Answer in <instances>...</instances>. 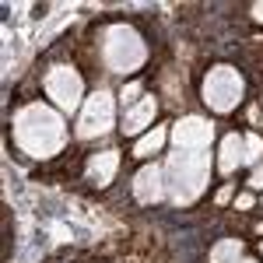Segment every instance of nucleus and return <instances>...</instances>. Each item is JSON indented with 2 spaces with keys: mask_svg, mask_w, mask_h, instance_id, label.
<instances>
[{
  "mask_svg": "<svg viewBox=\"0 0 263 263\" xmlns=\"http://www.w3.org/2000/svg\"><path fill=\"white\" fill-rule=\"evenodd\" d=\"M14 137H18V144L28 151V155L46 158V155H53V151L63 144L67 126H63L60 112H53V109H46V105L35 102V105L21 109L18 123H14Z\"/></svg>",
  "mask_w": 263,
  "mask_h": 263,
  "instance_id": "f257e3e1",
  "label": "nucleus"
},
{
  "mask_svg": "<svg viewBox=\"0 0 263 263\" xmlns=\"http://www.w3.org/2000/svg\"><path fill=\"white\" fill-rule=\"evenodd\" d=\"M99 53H102V63L112 70V74H134L141 70L144 60H147V46L144 39L130 28V25H112L102 32V42H99Z\"/></svg>",
  "mask_w": 263,
  "mask_h": 263,
  "instance_id": "f03ea898",
  "label": "nucleus"
},
{
  "mask_svg": "<svg viewBox=\"0 0 263 263\" xmlns=\"http://www.w3.org/2000/svg\"><path fill=\"white\" fill-rule=\"evenodd\" d=\"M42 88H46L49 102H53L60 112H67V116H70V112H78V109H81L84 81H81V74H78L74 67H67V63H57V67H49V74H46Z\"/></svg>",
  "mask_w": 263,
  "mask_h": 263,
  "instance_id": "7ed1b4c3",
  "label": "nucleus"
},
{
  "mask_svg": "<svg viewBox=\"0 0 263 263\" xmlns=\"http://www.w3.org/2000/svg\"><path fill=\"white\" fill-rule=\"evenodd\" d=\"M203 102L214 109V112H232L239 102H242V78L235 67H224L218 63L207 81H203Z\"/></svg>",
  "mask_w": 263,
  "mask_h": 263,
  "instance_id": "20e7f679",
  "label": "nucleus"
},
{
  "mask_svg": "<svg viewBox=\"0 0 263 263\" xmlns=\"http://www.w3.org/2000/svg\"><path fill=\"white\" fill-rule=\"evenodd\" d=\"M112 123H116V99L112 95H91V99L81 105V116H78V137L81 141H91V137H102V134H109L112 130Z\"/></svg>",
  "mask_w": 263,
  "mask_h": 263,
  "instance_id": "39448f33",
  "label": "nucleus"
},
{
  "mask_svg": "<svg viewBox=\"0 0 263 263\" xmlns=\"http://www.w3.org/2000/svg\"><path fill=\"white\" fill-rule=\"evenodd\" d=\"M158 116V102L151 99V95H144L141 102H134L130 109H123V120H120V130L126 137H144L147 130H151V123Z\"/></svg>",
  "mask_w": 263,
  "mask_h": 263,
  "instance_id": "423d86ee",
  "label": "nucleus"
},
{
  "mask_svg": "<svg viewBox=\"0 0 263 263\" xmlns=\"http://www.w3.org/2000/svg\"><path fill=\"white\" fill-rule=\"evenodd\" d=\"M134 197L141 203H158L165 197V186H162V168L158 165H144L134 179Z\"/></svg>",
  "mask_w": 263,
  "mask_h": 263,
  "instance_id": "0eeeda50",
  "label": "nucleus"
},
{
  "mask_svg": "<svg viewBox=\"0 0 263 263\" xmlns=\"http://www.w3.org/2000/svg\"><path fill=\"white\" fill-rule=\"evenodd\" d=\"M246 165V137L242 134H228L221 141V155H218V168L224 176H232L235 168Z\"/></svg>",
  "mask_w": 263,
  "mask_h": 263,
  "instance_id": "6e6552de",
  "label": "nucleus"
},
{
  "mask_svg": "<svg viewBox=\"0 0 263 263\" xmlns=\"http://www.w3.org/2000/svg\"><path fill=\"white\" fill-rule=\"evenodd\" d=\"M116 168H120V151H95L91 162H88V179L95 186H109Z\"/></svg>",
  "mask_w": 263,
  "mask_h": 263,
  "instance_id": "1a4fd4ad",
  "label": "nucleus"
},
{
  "mask_svg": "<svg viewBox=\"0 0 263 263\" xmlns=\"http://www.w3.org/2000/svg\"><path fill=\"white\" fill-rule=\"evenodd\" d=\"M207 141H211V123L207 120L190 116V120L176 123V144L179 147H193V144H207Z\"/></svg>",
  "mask_w": 263,
  "mask_h": 263,
  "instance_id": "9d476101",
  "label": "nucleus"
},
{
  "mask_svg": "<svg viewBox=\"0 0 263 263\" xmlns=\"http://www.w3.org/2000/svg\"><path fill=\"white\" fill-rule=\"evenodd\" d=\"M165 137H168V130L165 126H155V130H147L144 137H137V144H134V155L137 158H151V155H158L162 151Z\"/></svg>",
  "mask_w": 263,
  "mask_h": 263,
  "instance_id": "9b49d317",
  "label": "nucleus"
},
{
  "mask_svg": "<svg viewBox=\"0 0 263 263\" xmlns=\"http://www.w3.org/2000/svg\"><path fill=\"white\" fill-rule=\"evenodd\" d=\"M242 239H221V242H214L211 249V263H235L242 256Z\"/></svg>",
  "mask_w": 263,
  "mask_h": 263,
  "instance_id": "f8f14e48",
  "label": "nucleus"
},
{
  "mask_svg": "<svg viewBox=\"0 0 263 263\" xmlns=\"http://www.w3.org/2000/svg\"><path fill=\"white\" fill-rule=\"evenodd\" d=\"M263 158V141L256 134H246V165H260Z\"/></svg>",
  "mask_w": 263,
  "mask_h": 263,
  "instance_id": "ddd939ff",
  "label": "nucleus"
},
{
  "mask_svg": "<svg viewBox=\"0 0 263 263\" xmlns=\"http://www.w3.org/2000/svg\"><path fill=\"white\" fill-rule=\"evenodd\" d=\"M120 102H123V109H130L134 102H141V84H137V81H134V84H126V88L120 91Z\"/></svg>",
  "mask_w": 263,
  "mask_h": 263,
  "instance_id": "4468645a",
  "label": "nucleus"
},
{
  "mask_svg": "<svg viewBox=\"0 0 263 263\" xmlns=\"http://www.w3.org/2000/svg\"><path fill=\"white\" fill-rule=\"evenodd\" d=\"M253 203H256V197H253V193H239V197H235V211H249Z\"/></svg>",
  "mask_w": 263,
  "mask_h": 263,
  "instance_id": "2eb2a0df",
  "label": "nucleus"
},
{
  "mask_svg": "<svg viewBox=\"0 0 263 263\" xmlns=\"http://www.w3.org/2000/svg\"><path fill=\"white\" fill-rule=\"evenodd\" d=\"M249 186H253V190H263V162L253 168V176H249Z\"/></svg>",
  "mask_w": 263,
  "mask_h": 263,
  "instance_id": "dca6fc26",
  "label": "nucleus"
},
{
  "mask_svg": "<svg viewBox=\"0 0 263 263\" xmlns=\"http://www.w3.org/2000/svg\"><path fill=\"white\" fill-rule=\"evenodd\" d=\"M228 197H232V186H224V190H218V203H224Z\"/></svg>",
  "mask_w": 263,
  "mask_h": 263,
  "instance_id": "f3484780",
  "label": "nucleus"
},
{
  "mask_svg": "<svg viewBox=\"0 0 263 263\" xmlns=\"http://www.w3.org/2000/svg\"><path fill=\"white\" fill-rule=\"evenodd\" d=\"M235 263H260V260H249V256H239Z\"/></svg>",
  "mask_w": 263,
  "mask_h": 263,
  "instance_id": "a211bd4d",
  "label": "nucleus"
},
{
  "mask_svg": "<svg viewBox=\"0 0 263 263\" xmlns=\"http://www.w3.org/2000/svg\"><path fill=\"white\" fill-rule=\"evenodd\" d=\"M260 256H263V246H260Z\"/></svg>",
  "mask_w": 263,
  "mask_h": 263,
  "instance_id": "6ab92c4d",
  "label": "nucleus"
}]
</instances>
